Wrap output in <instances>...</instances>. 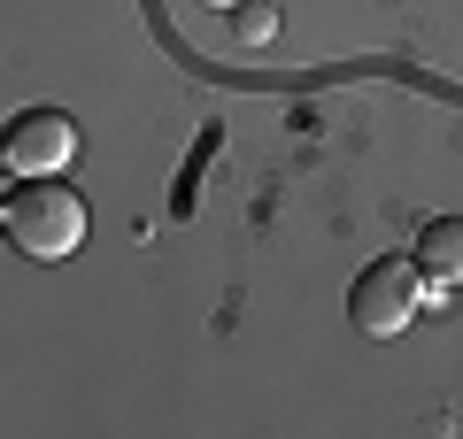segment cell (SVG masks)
<instances>
[{
	"mask_svg": "<svg viewBox=\"0 0 463 439\" xmlns=\"http://www.w3.org/2000/svg\"><path fill=\"white\" fill-rule=\"evenodd\" d=\"M0 231L16 239V255L62 262V255L85 247V201L54 178H16V193L0 201Z\"/></svg>",
	"mask_w": 463,
	"mask_h": 439,
	"instance_id": "cell-1",
	"label": "cell"
},
{
	"mask_svg": "<svg viewBox=\"0 0 463 439\" xmlns=\"http://www.w3.org/2000/svg\"><path fill=\"white\" fill-rule=\"evenodd\" d=\"M78 163V124L62 108H16L8 131H0V170L16 178H62Z\"/></svg>",
	"mask_w": 463,
	"mask_h": 439,
	"instance_id": "cell-2",
	"label": "cell"
},
{
	"mask_svg": "<svg viewBox=\"0 0 463 439\" xmlns=\"http://www.w3.org/2000/svg\"><path fill=\"white\" fill-rule=\"evenodd\" d=\"M417 316V270L410 262H371V270H355V285H347V324L371 332V340H394V332H410Z\"/></svg>",
	"mask_w": 463,
	"mask_h": 439,
	"instance_id": "cell-3",
	"label": "cell"
},
{
	"mask_svg": "<svg viewBox=\"0 0 463 439\" xmlns=\"http://www.w3.org/2000/svg\"><path fill=\"white\" fill-rule=\"evenodd\" d=\"M456 270H463V224L440 216V224H425V239H417V301H448V293H456Z\"/></svg>",
	"mask_w": 463,
	"mask_h": 439,
	"instance_id": "cell-4",
	"label": "cell"
},
{
	"mask_svg": "<svg viewBox=\"0 0 463 439\" xmlns=\"http://www.w3.org/2000/svg\"><path fill=\"white\" fill-rule=\"evenodd\" d=\"M240 8H248V0H240ZM270 32H279V16H270V8H248V16H240V39H248V47H263Z\"/></svg>",
	"mask_w": 463,
	"mask_h": 439,
	"instance_id": "cell-5",
	"label": "cell"
},
{
	"mask_svg": "<svg viewBox=\"0 0 463 439\" xmlns=\"http://www.w3.org/2000/svg\"><path fill=\"white\" fill-rule=\"evenodd\" d=\"M201 8H240V0H201Z\"/></svg>",
	"mask_w": 463,
	"mask_h": 439,
	"instance_id": "cell-6",
	"label": "cell"
}]
</instances>
